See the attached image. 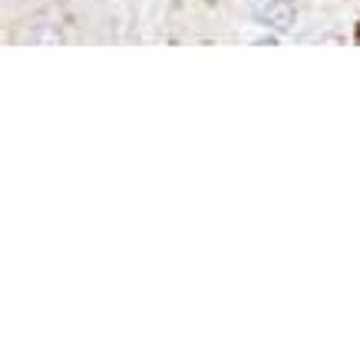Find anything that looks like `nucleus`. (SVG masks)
Segmentation results:
<instances>
[{"mask_svg": "<svg viewBox=\"0 0 360 360\" xmlns=\"http://www.w3.org/2000/svg\"><path fill=\"white\" fill-rule=\"evenodd\" d=\"M258 17H262L264 27H271L278 33H288V30H295V23H297V7L291 0H268L262 11H258Z\"/></svg>", "mask_w": 360, "mask_h": 360, "instance_id": "nucleus-1", "label": "nucleus"}]
</instances>
